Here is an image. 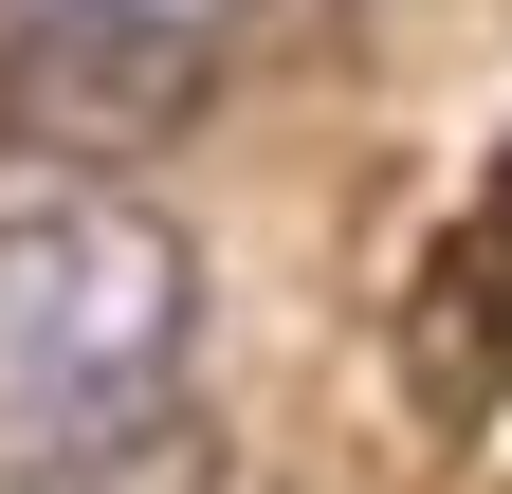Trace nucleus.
Segmentation results:
<instances>
[{"label":"nucleus","mask_w":512,"mask_h":494,"mask_svg":"<svg viewBox=\"0 0 512 494\" xmlns=\"http://www.w3.org/2000/svg\"><path fill=\"white\" fill-rule=\"evenodd\" d=\"M183 348H202V257L147 202L74 183V202L0 220V458L19 476H92L128 440H165Z\"/></svg>","instance_id":"1"},{"label":"nucleus","mask_w":512,"mask_h":494,"mask_svg":"<svg viewBox=\"0 0 512 494\" xmlns=\"http://www.w3.org/2000/svg\"><path fill=\"white\" fill-rule=\"evenodd\" d=\"M220 19L238 0H0V110H55V129L165 110Z\"/></svg>","instance_id":"2"}]
</instances>
